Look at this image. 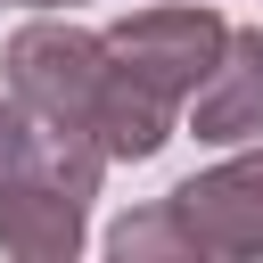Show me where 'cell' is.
Segmentation results:
<instances>
[{
	"label": "cell",
	"instance_id": "obj_1",
	"mask_svg": "<svg viewBox=\"0 0 263 263\" xmlns=\"http://www.w3.org/2000/svg\"><path fill=\"white\" fill-rule=\"evenodd\" d=\"M99 140L74 123H25L16 156L0 164V247L16 263H66L82 255L90 197H99Z\"/></svg>",
	"mask_w": 263,
	"mask_h": 263
},
{
	"label": "cell",
	"instance_id": "obj_2",
	"mask_svg": "<svg viewBox=\"0 0 263 263\" xmlns=\"http://www.w3.org/2000/svg\"><path fill=\"white\" fill-rule=\"evenodd\" d=\"M99 74H107V41L66 25V16H41V25H16L8 33V99L33 115V123H90V99H99Z\"/></svg>",
	"mask_w": 263,
	"mask_h": 263
},
{
	"label": "cell",
	"instance_id": "obj_3",
	"mask_svg": "<svg viewBox=\"0 0 263 263\" xmlns=\"http://www.w3.org/2000/svg\"><path fill=\"white\" fill-rule=\"evenodd\" d=\"M222 16L214 8H181V0H164V8H140V16H123L115 33H99L107 41V58L132 74V82H148L156 99H189L197 90V74L214 66V49H222Z\"/></svg>",
	"mask_w": 263,
	"mask_h": 263
},
{
	"label": "cell",
	"instance_id": "obj_4",
	"mask_svg": "<svg viewBox=\"0 0 263 263\" xmlns=\"http://www.w3.org/2000/svg\"><path fill=\"white\" fill-rule=\"evenodd\" d=\"M164 205H173V222L189 230L197 255H263V148L189 173Z\"/></svg>",
	"mask_w": 263,
	"mask_h": 263
},
{
	"label": "cell",
	"instance_id": "obj_5",
	"mask_svg": "<svg viewBox=\"0 0 263 263\" xmlns=\"http://www.w3.org/2000/svg\"><path fill=\"white\" fill-rule=\"evenodd\" d=\"M181 107H189V132L214 140V148L263 140V33H255V25L222 33L214 66L197 74V90H189Z\"/></svg>",
	"mask_w": 263,
	"mask_h": 263
},
{
	"label": "cell",
	"instance_id": "obj_6",
	"mask_svg": "<svg viewBox=\"0 0 263 263\" xmlns=\"http://www.w3.org/2000/svg\"><path fill=\"white\" fill-rule=\"evenodd\" d=\"M107 255H123V263H189L197 247H189V230L173 222V205L156 197V205H140V214H123V222L107 230Z\"/></svg>",
	"mask_w": 263,
	"mask_h": 263
},
{
	"label": "cell",
	"instance_id": "obj_7",
	"mask_svg": "<svg viewBox=\"0 0 263 263\" xmlns=\"http://www.w3.org/2000/svg\"><path fill=\"white\" fill-rule=\"evenodd\" d=\"M25 123H33V115H25L16 99H0V164L16 156V140H25Z\"/></svg>",
	"mask_w": 263,
	"mask_h": 263
},
{
	"label": "cell",
	"instance_id": "obj_8",
	"mask_svg": "<svg viewBox=\"0 0 263 263\" xmlns=\"http://www.w3.org/2000/svg\"><path fill=\"white\" fill-rule=\"evenodd\" d=\"M0 8H74V0H0Z\"/></svg>",
	"mask_w": 263,
	"mask_h": 263
}]
</instances>
